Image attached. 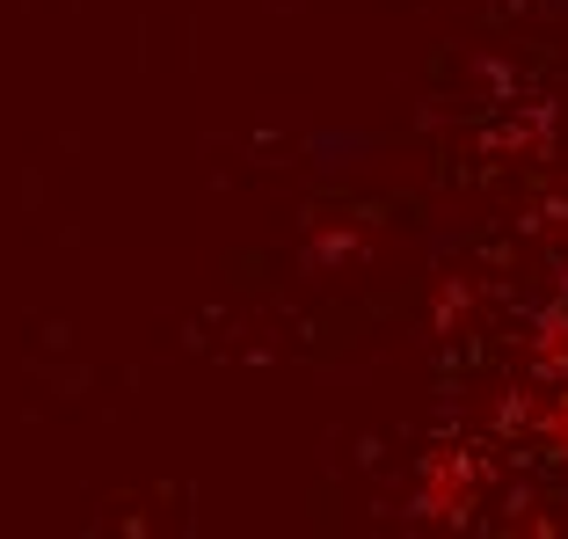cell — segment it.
<instances>
[{"label":"cell","instance_id":"obj_1","mask_svg":"<svg viewBox=\"0 0 568 539\" xmlns=\"http://www.w3.org/2000/svg\"><path fill=\"white\" fill-rule=\"evenodd\" d=\"M539 430H547V445L568 459V379L554 387V401H547V416H539Z\"/></svg>","mask_w":568,"mask_h":539}]
</instances>
